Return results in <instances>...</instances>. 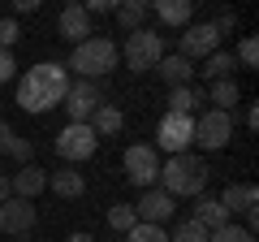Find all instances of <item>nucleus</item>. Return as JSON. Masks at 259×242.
<instances>
[{
    "label": "nucleus",
    "instance_id": "1",
    "mask_svg": "<svg viewBox=\"0 0 259 242\" xmlns=\"http://www.w3.org/2000/svg\"><path fill=\"white\" fill-rule=\"evenodd\" d=\"M65 91H69V74L56 61H39L35 69H26V78L18 83V108L26 112H48L56 104H65Z\"/></svg>",
    "mask_w": 259,
    "mask_h": 242
},
{
    "label": "nucleus",
    "instance_id": "2",
    "mask_svg": "<svg viewBox=\"0 0 259 242\" xmlns=\"http://www.w3.org/2000/svg\"><path fill=\"white\" fill-rule=\"evenodd\" d=\"M207 186V165L194 151H182V156H168L160 165V190L168 199H182V195H203Z\"/></svg>",
    "mask_w": 259,
    "mask_h": 242
},
{
    "label": "nucleus",
    "instance_id": "3",
    "mask_svg": "<svg viewBox=\"0 0 259 242\" xmlns=\"http://www.w3.org/2000/svg\"><path fill=\"white\" fill-rule=\"evenodd\" d=\"M117 61H121L117 44H112V39H104V35H91V39H82V44L74 48V56H69V69H78L87 83H95V78L112 74V69H117Z\"/></svg>",
    "mask_w": 259,
    "mask_h": 242
},
{
    "label": "nucleus",
    "instance_id": "4",
    "mask_svg": "<svg viewBox=\"0 0 259 242\" xmlns=\"http://www.w3.org/2000/svg\"><path fill=\"white\" fill-rule=\"evenodd\" d=\"M117 52L125 56L130 74H147V69L160 65V56H164V39H160L156 30L139 26V30H130V35H125V48H117Z\"/></svg>",
    "mask_w": 259,
    "mask_h": 242
},
{
    "label": "nucleus",
    "instance_id": "5",
    "mask_svg": "<svg viewBox=\"0 0 259 242\" xmlns=\"http://www.w3.org/2000/svg\"><path fill=\"white\" fill-rule=\"evenodd\" d=\"M229 139H233V117H229V112L207 108V112L194 117V143H199L203 151H221Z\"/></svg>",
    "mask_w": 259,
    "mask_h": 242
},
{
    "label": "nucleus",
    "instance_id": "6",
    "mask_svg": "<svg viewBox=\"0 0 259 242\" xmlns=\"http://www.w3.org/2000/svg\"><path fill=\"white\" fill-rule=\"evenodd\" d=\"M212 52H221V35H216V26L212 22H190V26L182 30V39H177V56H186V61H199V56H212Z\"/></svg>",
    "mask_w": 259,
    "mask_h": 242
},
{
    "label": "nucleus",
    "instance_id": "7",
    "mask_svg": "<svg viewBox=\"0 0 259 242\" xmlns=\"http://www.w3.org/2000/svg\"><path fill=\"white\" fill-rule=\"evenodd\" d=\"M125 177L134 182V186L151 190L160 182V156L151 143H134V147H125Z\"/></svg>",
    "mask_w": 259,
    "mask_h": 242
},
{
    "label": "nucleus",
    "instance_id": "8",
    "mask_svg": "<svg viewBox=\"0 0 259 242\" xmlns=\"http://www.w3.org/2000/svg\"><path fill=\"white\" fill-rule=\"evenodd\" d=\"M95 108H104V91L95 83H69L65 91V112H69V126H87L95 117Z\"/></svg>",
    "mask_w": 259,
    "mask_h": 242
},
{
    "label": "nucleus",
    "instance_id": "9",
    "mask_svg": "<svg viewBox=\"0 0 259 242\" xmlns=\"http://www.w3.org/2000/svg\"><path fill=\"white\" fill-rule=\"evenodd\" d=\"M156 139L160 147L168 151V156H182V151H190L194 143V117H177V112H164L156 126Z\"/></svg>",
    "mask_w": 259,
    "mask_h": 242
},
{
    "label": "nucleus",
    "instance_id": "10",
    "mask_svg": "<svg viewBox=\"0 0 259 242\" xmlns=\"http://www.w3.org/2000/svg\"><path fill=\"white\" fill-rule=\"evenodd\" d=\"M95 130L91 126H65L61 134H56V156L61 160H69V165H78V160H87V156H95Z\"/></svg>",
    "mask_w": 259,
    "mask_h": 242
},
{
    "label": "nucleus",
    "instance_id": "11",
    "mask_svg": "<svg viewBox=\"0 0 259 242\" xmlns=\"http://www.w3.org/2000/svg\"><path fill=\"white\" fill-rule=\"evenodd\" d=\"M35 221H39V212H35L30 199H9V204H0V233H9V238L30 233Z\"/></svg>",
    "mask_w": 259,
    "mask_h": 242
},
{
    "label": "nucleus",
    "instance_id": "12",
    "mask_svg": "<svg viewBox=\"0 0 259 242\" xmlns=\"http://www.w3.org/2000/svg\"><path fill=\"white\" fill-rule=\"evenodd\" d=\"M56 35L61 39H69V44H82V39H91L95 30H91V18H87V9L82 5H65L61 13H56Z\"/></svg>",
    "mask_w": 259,
    "mask_h": 242
},
{
    "label": "nucleus",
    "instance_id": "13",
    "mask_svg": "<svg viewBox=\"0 0 259 242\" xmlns=\"http://www.w3.org/2000/svg\"><path fill=\"white\" fill-rule=\"evenodd\" d=\"M173 208H177V204L164 195V190L151 186V190H143V199L134 204V216H139L143 225H164L168 216H173Z\"/></svg>",
    "mask_w": 259,
    "mask_h": 242
},
{
    "label": "nucleus",
    "instance_id": "14",
    "mask_svg": "<svg viewBox=\"0 0 259 242\" xmlns=\"http://www.w3.org/2000/svg\"><path fill=\"white\" fill-rule=\"evenodd\" d=\"M9 182H13V199H30V204H35L39 190H48V173L39 165H22Z\"/></svg>",
    "mask_w": 259,
    "mask_h": 242
},
{
    "label": "nucleus",
    "instance_id": "15",
    "mask_svg": "<svg viewBox=\"0 0 259 242\" xmlns=\"http://www.w3.org/2000/svg\"><path fill=\"white\" fill-rule=\"evenodd\" d=\"M147 13H156L164 26H190L194 5L190 0H156V5H147Z\"/></svg>",
    "mask_w": 259,
    "mask_h": 242
},
{
    "label": "nucleus",
    "instance_id": "16",
    "mask_svg": "<svg viewBox=\"0 0 259 242\" xmlns=\"http://www.w3.org/2000/svg\"><path fill=\"white\" fill-rule=\"evenodd\" d=\"M259 204V190L255 186H246V182H229V186H225V195H221V208L225 212H250V208Z\"/></svg>",
    "mask_w": 259,
    "mask_h": 242
},
{
    "label": "nucleus",
    "instance_id": "17",
    "mask_svg": "<svg viewBox=\"0 0 259 242\" xmlns=\"http://www.w3.org/2000/svg\"><path fill=\"white\" fill-rule=\"evenodd\" d=\"M160 78H164V83H168V91H173V87H190V78H194V65H190V61H186V56H160Z\"/></svg>",
    "mask_w": 259,
    "mask_h": 242
},
{
    "label": "nucleus",
    "instance_id": "18",
    "mask_svg": "<svg viewBox=\"0 0 259 242\" xmlns=\"http://www.w3.org/2000/svg\"><path fill=\"white\" fill-rule=\"evenodd\" d=\"M48 190H56L61 199H82L87 195V177L78 169H61V173L48 177Z\"/></svg>",
    "mask_w": 259,
    "mask_h": 242
},
{
    "label": "nucleus",
    "instance_id": "19",
    "mask_svg": "<svg viewBox=\"0 0 259 242\" xmlns=\"http://www.w3.org/2000/svg\"><path fill=\"white\" fill-rule=\"evenodd\" d=\"M190 221H199L207 233H212V229H221V225H229V212L221 208V199H207V195H199V208H194V216H190Z\"/></svg>",
    "mask_w": 259,
    "mask_h": 242
},
{
    "label": "nucleus",
    "instance_id": "20",
    "mask_svg": "<svg viewBox=\"0 0 259 242\" xmlns=\"http://www.w3.org/2000/svg\"><path fill=\"white\" fill-rule=\"evenodd\" d=\"M194 104H207V95L199 87H173L168 91V112H177V117H194Z\"/></svg>",
    "mask_w": 259,
    "mask_h": 242
},
{
    "label": "nucleus",
    "instance_id": "21",
    "mask_svg": "<svg viewBox=\"0 0 259 242\" xmlns=\"http://www.w3.org/2000/svg\"><path fill=\"white\" fill-rule=\"evenodd\" d=\"M95 130V139H108V134H121V126H125V117H121V108H112V104H104V108H95V117L87 121Z\"/></svg>",
    "mask_w": 259,
    "mask_h": 242
},
{
    "label": "nucleus",
    "instance_id": "22",
    "mask_svg": "<svg viewBox=\"0 0 259 242\" xmlns=\"http://www.w3.org/2000/svg\"><path fill=\"white\" fill-rule=\"evenodd\" d=\"M233 65H238V61H233V52H212V56L203 61V69H199V74L212 78V83H221V78H233Z\"/></svg>",
    "mask_w": 259,
    "mask_h": 242
},
{
    "label": "nucleus",
    "instance_id": "23",
    "mask_svg": "<svg viewBox=\"0 0 259 242\" xmlns=\"http://www.w3.org/2000/svg\"><path fill=\"white\" fill-rule=\"evenodd\" d=\"M112 18H117L125 30H139L143 18H147V5H143V0H121L117 9H112Z\"/></svg>",
    "mask_w": 259,
    "mask_h": 242
},
{
    "label": "nucleus",
    "instance_id": "24",
    "mask_svg": "<svg viewBox=\"0 0 259 242\" xmlns=\"http://www.w3.org/2000/svg\"><path fill=\"white\" fill-rule=\"evenodd\" d=\"M238 83H233V78H221V83H212V91H207V100H212L216 104V108H221V112H229L233 108V104H238Z\"/></svg>",
    "mask_w": 259,
    "mask_h": 242
},
{
    "label": "nucleus",
    "instance_id": "25",
    "mask_svg": "<svg viewBox=\"0 0 259 242\" xmlns=\"http://www.w3.org/2000/svg\"><path fill=\"white\" fill-rule=\"evenodd\" d=\"M108 225H112L117 233H130L134 225H139V216H134V208H130V204H112V208H108Z\"/></svg>",
    "mask_w": 259,
    "mask_h": 242
},
{
    "label": "nucleus",
    "instance_id": "26",
    "mask_svg": "<svg viewBox=\"0 0 259 242\" xmlns=\"http://www.w3.org/2000/svg\"><path fill=\"white\" fill-rule=\"evenodd\" d=\"M207 242H255V233L229 221V225H221V229H212V233H207Z\"/></svg>",
    "mask_w": 259,
    "mask_h": 242
},
{
    "label": "nucleus",
    "instance_id": "27",
    "mask_svg": "<svg viewBox=\"0 0 259 242\" xmlns=\"http://www.w3.org/2000/svg\"><path fill=\"white\" fill-rule=\"evenodd\" d=\"M168 242H207V229H203L199 221H182V225L173 229V238H168Z\"/></svg>",
    "mask_w": 259,
    "mask_h": 242
},
{
    "label": "nucleus",
    "instance_id": "28",
    "mask_svg": "<svg viewBox=\"0 0 259 242\" xmlns=\"http://www.w3.org/2000/svg\"><path fill=\"white\" fill-rule=\"evenodd\" d=\"M130 242H168V233H164V225H134L130 229Z\"/></svg>",
    "mask_w": 259,
    "mask_h": 242
},
{
    "label": "nucleus",
    "instance_id": "29",
    "mask_svg": "<svg viewBox=\"0 0 259 242\" xmlns=\"http://www.w3.org/2000/svg\"><path fill=\"white\" fill-rule=\"evenodd\" d=\"M233 61H238V65H246V69H255V65H259V44H255V39H242Z\"/></svg>",
    "mask_w": 259,
    "mask_h": 242
},
{
    "label": "nucleus",
    "instance_id": "30",
    "mask_svg": "<svg viewBox=\"0 0 259 242\" xmlns=\"http://www.w3.org/2000/svg\"><path fill=\"white\" fill-rule=\"evenodd\" d=\"M18 39H22L18 22H13V18H0V48H5V52H13V44H18Z\"/></svg>",
    "mask_w": 259,
    "mask_h": 242
},
{
    "label": "nucleus",
    "instance_id": "31",
    "mask_svg": "<svg viewBox=\"0 0 259 242\" xmlns=\"http://www.w3.org/2000/svg\"><path fill=\"white\" fill-rule=\"evenodd\" d=\"M13 139H18V134H13V126H9V121H5V117H0V156H9Z\"/></svg>",
    "mask_w": 259,
    "mask_h": 242
},
{
    "label": "nucleus",
    "instance_id": "32",
    "mask_svg": "<svg viewBox=\"0 0 259 242\" xmlns=\"http://www.w3.org/2000/svg\"><path fill=\"white\" fill-rule=\"evenodd\" d=\"M82 9H87V18H95V13H112V9H117V0H87Z\"/></svg>",
    "mask_w": 259,
    "mask_h": 242
},
{
    "label": "nucleus",
    "instance_id": "33",
    "mask_svg": "<svg viewBox=\"0 0 259 242\" xmlns=\"http://www.w3.org/2000/svg\"><path fill=\"white\" fill-rule=\"evenodd\" d=\"M13 69H18V65H13V52H5V48H0V83H9Z\"/></svg>",
    "mask_w": 259,
    "mask_h": 242
},
{
    "label": "nucleus",
    "instance_id": "34",
    "mask_svg": "<svg viewBox=\"0 0 259 242\" xmlns=\"http://www.w3.org/2000/svg\"><path fill=\"white\" fill-rule=\"evenodd\" d=\"M212 26H216V35H233V26H238V18H233V13H221V18H216Z\"/></svg>",
    "mask_w": 259,
    "mask_h": 242
},
{
    "label": "nucleus",
    "instance_id": "35",
    "mask_svg": "<svg viewBox=\"0 0 259 242\" xmlns=\"http://www.w3.org/2000/svg\"><path fill=\"white\" fill-rule=\"evenodd\" d=\"M9 199H13V182L0 173V204H9Z\"/></svg>",
    "mask_w": 259,
    "mask_h": 242
},
{
    "label": "nucleus",
    "instance_id": "36",
    "mask_svg": "<svg viewBox=\"0 0 259 242\" xmlns=\"http://www.w3.org/2000/svg\"><path fill=\"white\" fill-rule=\"evenodd\" d=\"M39 0H13V13H35Z\"/></svg>",
    "mask_w": 259,
    "mask_h": 242
},
{
    "label": "nucleus",
    "instance_id": "37",
    "mask_svg": "<svg viewBox=\"0 0 259 242\" xmlns=\"http://www.w3.org/2000/svg\"><path fill=\"white\" fill-rule=\"evenodd\" d=\"M65 242H95V238H91V233H82V229H78V233H69Z\"/></svg>",
    "mask_w": 259,
    "mask_h": 242
}]
</instances>
